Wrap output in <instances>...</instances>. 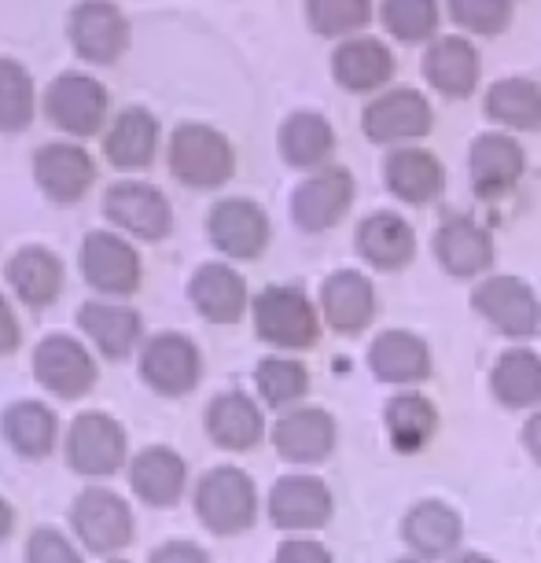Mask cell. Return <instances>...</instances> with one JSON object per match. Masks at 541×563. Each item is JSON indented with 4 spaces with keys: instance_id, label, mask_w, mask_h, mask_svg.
Wrapping results in <instances>:
<instances>
[{
    "instance_id": "8",
    "label": "cell",
    "mask_w": 541,
    "mask_h": 563,
    "mask_svg": "<svg viewBox=\"0 0 541 563\" xmlns=\"http://www.w3.org/2000/svg\"><path fill=\"white\" fill-rule=\"evenodd\" d=\"M103 214L141 240H163L169 225H174L166 196L155 185H144V180H119V185H111L108 196H103Z\"/></svg>"
},
{
    "instance_id": "28",
    "label": "cell",
    "mask_w": 541,
    "mask_h": 563,
    "mask_svg": "<svg viewBox=\"0 0 541 563\" xmlns=\"http://www.w3.org/2000/svg\"><path fill=\"white\" fill-rule=\"evenodd\" d=\"M8 284H12L15 295L26 306L41 310V306L59 299L63 265L48 247H23V251H15L12 262H8Z\"/></svg>"
},
{
    "instance_id": "16",
    "label": "cell",
    "mask_w": 541,
    "mask_h": 563,
    "mask_svg": "<svg viewBox=\"0 0 541 563\" xmlns=\"http://www.w3.org/2000/svg\"><path fill=\"white\" fill-rule=\"evenodd\" d=\"M34 177L48 199H56V203H74V199H81L89 192L97 169H92V158L85 147L48 144L34 155Z\"/></svg>"
},
{
    "instance_id": "35",
    "label": "cell",
    "mask_w": 541,
    "mask_h": 563,
    "mask_svg": "<svg viewBox=\"0 0 541 563\" xmlns=\"http://www.w3.org/2000/svg\"><path fill=\"white\" fill-rule=\"evenodd\" d=\"M56 434H59L56 412L41 406V401H19V406L4 412V439L23 456H34V461L48 456L52 445H56Z\"/></svg>"
},
{
    "instance_id": "22",
    "label": "cell",
    "mask_w": 541,
    "mask_h": 563,
    "mask_svg": "<svg viewBox=\"0 0 541 563\" xmlns=\"http://www.w3.org/2000/svg\"><path fill=\"white\" fill-rule=\"evenodd\" d=\"M192 306L207 321L214 324H232L243 317V306H247V284L236 269L229 265H203L192 276Z\"/></svg>"
},
{
    "instance_id": "34",
    "label": "cell",
    "mask_w": 541,
    "mask_h": 563,
    "mask_svg": "<svg viewBox=\"0 0 541 563\" xmlns=\"http://www.w3.org/2000/svg\"><path fill=\"white\" fill-rule=\"evenodd\" d=\"M494 395L508 409H527L541 401V357L534 350H508L494 365Z\"/></svg>"
},
{
    "instance_id": "38",
    "label": "cell",
    "mask_w": 541,
    "mask_h": 563,
    "mask_svg": "<svg viewBox=\"0 0 541 563\" xmlns=\"http://www.w3.org/2000/svg\"><path fill=\"white\" fill-rule=\"evenodd\" d=\"M387 431L390 442L398 445L401 453H417L431 442L434 428H439V412L428 398L420 395H401L387 406Z\"/></svg>"
},
{
    "instance_id": "17",
    "label": "cell",
    "mask_w": 541,
    "mask_h": 563,
    "mask_svg": "<svg viewBox=\"0 0 541 563\" xmlns=\"http://www.w3.org/2000/svg\"><path fill=\"white\" fill-rule=\"evenodd\" d=\"M273 445L295 464L324 461L335 445V420L324 409H291L273 428Z\"/></svg>"
},
{
    "instance_id": "50",
    "label": "cell",
    "mask_w": 541,
    "mask_h": 563,
    "mask_svg": "<svg viewBox=\"0 0 541 563\" xmlns=\"http://www.w3.org/2000/svg\"><path fill=\"white\" fill-rule=\"evenodd\" d=\"M453 563H490L486 556H479V552H464V556H457Z\"/></svg>"
},
{
    "instance_id": "42",
    "label": "cell",
    "mask_w": 541,
    "mask_h": 563,
    "mask_svg": "<svg viewBox=\"0 0 541 563\" xmlns=\"http://www.w3.org/2000/svg\"><path fill=\"white\" fill-rule=\"evenodd\" d=\"M384 23L401 41H420L439 23V8L434 0H384Z\"/></svg>"
},
{
    "instance_id": "48",
    "label": "cell",
    "mask_w": 541,
    "mask_h": 563,
    "mask_svg": "<svg viewBox=\"0 0 541 563\" xmlns=\"http://www.w3.org/2000/svg\"><path fill=\"white\" fill-rule=\"evenodd\" d=\"M523 442H527V453L541 464V412H538V417H530V420H527Z\"/></svg>"
},
{
    "instance_id": "44",
    "label": "cell",
    "mask_w": 541,
    "mask_h": 563,
    "mask_svg": "<svg viewBox=\"0 0 541 563\" xmlns=\"http://www.w3.org/2000/svg\"><path fill=\"white\" fill-rule=\"evenodd\" d=\"M26 560L30 563H81L78 549L63 534H56V530H37L26 545Z\"/></svg>"
},
{
    "instance_id": "1",
    "label": "cell",
    "mask_w": 541,
    "mask_h": 563,
    "mask_svg": "<svg viewBox=\"0 0 541 563\" xmlns=\"http://www.w3.org/2000/svg\"><path fill=\"white\" fill-rule=\"evenodd\" d=\"M236 155L232 144L210 125L188 122L177 125V133L169 136V169L177 180H185L188 188H218L232 177Z\"/></svg>"
},
{
    "instance_id": "12",
    "label": "cell",
    "mask_w": 541,
    "mask_h": 563,
    "mask_svg": "<svg viewBox=\"0 0 541 563\" xmlns=\"http://www.w3.org/2000/svg\"><path fill=\"white\" fill-rule=\"evenodd\" d=\"M81 273L103 295H130L141 284V258L114 232H89L81 243Z\"/></svg>"
},
{
    "instance_id": "37",
    "label": "cell",
    "mask_w": 541,
    "mask_h": 563,
    "mask_svg": "<svg viewBox=\"0 0 541 563\" xmlns=\"http://www.w3.org/2000/svg\"><path fill=\"white\" fill-rule=\"evenodd\" d=\"M486 111L494 122L512 125V130H538L541 125V89L527 78L497 81L486 92Z\"/></svg>"
},
{
    "instance_id": "9",
    "label": "cell",
    "mask_w": 541,
    "mask_h": 563,
    "mask_svg": "<svg viewBox=\"0 0 541 563\" xmlns=\"http://www.w3.org/2000/svg\"><path fill=\"white\" fill-rule=\"evenodd\" d=\"M472 306L505 335L523 339L538 332L541 306L534 299V291H530L519 276H490V280L475 288Z\"/></svg>"
},
{
    "instance_id": "14",
    "label": "cell",
    "mask_w": 541,
    "mask_h": 563,
    "mask_svg": "<svg viewBox=\"0 0 541 563\" xmlns=\"http://www.w3.org/2000/svg\"><path fill=\"white\" fill-rule=\"evenodd\" d=\"M350 199H354V180H350L346 169H317L313 177H306L299 188H295L291 199V214L306 232H324L328 225H335L339 218L346 214Z\"/></svg>"
},
{
    "instance_id": "30",
    "label": "cell",
    "mask_w": 541,
    "mask_h": 563,
    "mask_svg": "<svg viewBox=\"0 0 541 563\" xmlns=\"http://www.w3.org/2000/svg\"><path fill=\"white\" fill-rule=\"evenodd\" d=\"M78 324L108 357H125L141 339V313L130 310V306L85 302L78 310Z\"/></svg>"
},
{
    "instance_id": "11",
    "label": "cell",
    "mask_w": 541,
    "mask_h": 563,
    "mask_svg": "<svg viewBox=\"0 0 541 563\" xmlns=\"http://www.w3.org/2000/svg\"><path fill=\"white\" fill-rule=\"evenodd\" d=\"M70 45L89 63H114L130 45V23L108 0H85L70 12Z\"/></svg>"
},
{
    "instance_id": "47",
    "label": "cell",
    "mask_w": 541,
    "mask_h": 563,
    "mask_svg": "<svg viewBox=\"0 0 541 563\" xmlns=\"http://www.w3.org/2000/svg\"><path fill=\"white\" fill-rule=\"evenodd\" d=\"M15 346H19V321L8 299L0 295V354H12Z\"/></svg>"
},
{
    "instance_id": "4",
    "label": "cell",
    "mask_w": 541,
    "mask_h": 563,
    "mask_svg": "<svg viewBox=\"0 0 541 563\" xmlns=\"http://www.w3.org/2000/svg\"><path fill=\"white\" fill-rule=\"evenodd\" d=\"M74 534L89 552H119L130 545L133 538V512L119 494L111 490H85L70 508Z\"/></svg>"
},
{
    "instance_id": "5",
    "label": "cell",
    "mask_w": 541,
    "mask_h": 563,
    "mask_svg": "<svg viewBox=\"0 0 541 563\" xmlns=\"http://www.w3.org/2000/svg\"><path fill=\"white\" fill-rule=\"evenodd\" d=\"M48 119L70 136H92L108 119V89L89 74H63L45 92Z\"/></svg>"
},
{
    "instance_id": "10",
    "label": "cell",
    "mask_w": 541,
    "mask_h": 563,
    "mask_svg": "<svg viewBox=\"0 0 541 563\" xmlns=\"http://www.w3.org/2000/svg\"><path fill=\"white\" fill-rule=\"evenodd\" d=\"M34 376L56 398H81L97 384V365L81 343L67 335H48L34 354Z\"/></svg>"
},
{
    "instance_id": "40",
    "label": "cell",
    "mask_w": 541,
    "mask_h": 563,
    "mask_svg": "<svg viewBox=\"0 0 541 563\" xmlns=\"http://www.w3.org/2000/svg\"><path fill=\"white\" fill-rule=\"evenodd\" d=\"M254 384H258V395L269 406H291L310 390V376L291 357H265L258 372H254Z\"/></svg>"
},
{
    "instance_id": "33",
    "label": "cell",
    "mask_w": 541,
    "mask_h": 563,
    "mask_svg": "<svg viewBox=\"0 0 541 563\" xmlns=\"http://www.w3.org/2000/svg\"><path fill=\"white\" fill-rule=\"evenodd\" d=\"M390 74H395V59H390V52L373 37H354L335 52V78L343 89H354V92L376 89Z\"/></svg>"
},
{
    "instance_id": "46",
    "label": "cell",
    "mask_w": 541,
    "mask_h": 563,
    "mask_svg": "<svg viewBox=\"0 0 541 563\" xmlns=\"http://www.w3.org/2000/svg\"><path fill=\"white\" fill-rule=\"evenodd\" d=\"M152 563H210L207 552L192 545V541H169V545L155 549Z\"/></svg>"
},
{
    "instance_id": "3",
    "label": "cell",
    "mask_w": 541,
    "mask_h": 563,
    "mask_svg": "<svg viewBox=\"0 0 541 563\" xmlns=\"http://www.w3.org/2000/svg\"><path fill=\"white\" fill-rule=\"evenodd\" d=\"M254 332L284 350L317 343V310L299 288H265L254 299Z\"/></svg>"
},
{
    "instance_id": "52",
    "label": "cell",
    "mask_w": 541,
    "mask_h": 563,
    "mask_svg": "<svg viewBox=\"0 0 541 563\" xmlns=\"http://www.w3.org/2000/svg\"><path fill=\"white\" fill-rule=\"evenodd\" d=\"M108 563H125V560H108Z\"/></svg>"
},
{
    "instance_id": "24",
    "label": "cell",
    "mask_w": 541,
    "mask_h": 563,
    "mask_svg": "<svg viewBox=\"0 0 541 563\" xmlns=\"http://www.w3.org/2000/svg\"><path fill=\"white\" fill-rule=\"evenodd\" d=\"M368 368L384 384H417V379H428L431 354L423 339L412 332H384L368 350Z\"/></svg>"
},
{
    "instance_id": "7",
    "label": "cell",
    "mask_w": 541,
    "mask_h": 563,
    "mask_svg": "<svg viewBox=\"0 0 541 563\" xmlns=\"http://www.w3.org/2000/svg\"><path fill=\"white\" fill-rule=\"evenodd\" d=\"M67 456L81 475H111L125 461V431L108 412H81L70 423Z\"/></svg>"
},
{
    "instance_id": "15",
    "label": "cell",
    "mask_w": 541,
    "mask_h": 563,
    "mask_svg": "<svg viewBox=\"0 0 541 563\" xmlns=\"http://www.w3.org/2000/svg\"><path fill=\"white\" fill-rule=\"evenodd\" d=\"M269 519L284 530H317L332 519V494L313 475H284L269 494Z\"/></svg>"
},
{
    "instance_id": "43",
    "label": "cell",
    "mask_w": 541,
    "mask_h": 563,
    "mask_svg": "<svg viewBox=\"0 0 541 563\" xmlns=\"http://www.w3.org/2000/svg\"><path fill=\"white\" fill-rule=\"evenodd\" d=\"M450 12L464 30L497 34L512 15V0H450Z\"/></svg>"
},
{
    "instance_id": "13",
    "label": "cell",
    "mask_w": 541,
    "mask_h": 563,
    "mask_svg": "<svg viewBox=\"0 0 541 563\" xmlns=\"http://www.w3.org/2000/svg\"><path fill=\"white\" fill-rule=\"evenodd\" d=\"M210 240L229 258H258L269 243V218L251 199H221L207 218Z\"/></svg>"
},
{
    "instance_id": "31",
    "label": "cell",
    "mask_w": 541,
    "mask_h": 563,
    "mask_svg": "<svg viewBox=\"0 0 541 563\" xmlns=\"http://www.w3.org/2000/svg\"><path fill=\"white\" fill-rule=\"evenodd\" d=\"M428 81L445 97H468L479 81V56L464 37H442L428 52Z\"/></svg>"
},
{
    "instance_id": "39",
    "label": "cell",
    "mask_w": 541,
    "mask_h": 563,
    "mask_svg": "<svg viewBox=\"0 0 541 563\" xmlns=\"http://www.w3.org/2000/svg\"><path fill=\"white\" fill-rule=\"evenodd\" d=\"M34 119V81L15 59H0V133H19Z\"/></svg>"
},
{
    "instance_id": "18",
    "label": "cell",
    "mask_w": 541,
    "mask_h": 563,
    "mask_svg": "<svg viewBox=\"0 0 541 563\" xmlns=\"http://www.w3.org/2000/svg\"><path fill=\"white\" fill-rule=\"evenodd\" d=\"M431 130V108L420 92L395 89L379 97L373 108L365 111V133L379 144L390 141H417Z\"/></svg>"
},
{
    "instance_id": "29",
    "label": "cell",
    "mask_w": 541,
    "mask_h": 563,
    "mask_svg": "<svg viewBox=\"0 0 541 563\" xmlns=\"http://www.w3.org/2000/svg\"><path fill=\"white\" fill-rule=\"evenodd\" d=\"M155 147H158V122L141 108L122 111L108 130V136H103V155L119 169L147 166L155 158Z\"/></svg>"
},
{
    "instance_id": "27",
    "label": "cell",
    "mask_w": 541,
    "mask_h": 563,
    "mask_svg": "<svg viewBox=\"0 0 541 563\" xmlns=\"http://www.w3.org/2000/svg\"><path fill=\"white\" fill-rule=\"evenodd\" d=\"M185 461L166 450V445H152V450H144L141 456L133 461V472H130V483L133 490L141 494V501L155 505V508H166L174 505L180 494H185Z\"/></svg>"
},
{
    "instance_id": "26",
    "label": "cell",
    "mask_w": 541,
    "mask_h": 563,
    "mask_svg": "<svg viewBox=\"0 0 541 563\" xmlns=\"http://www.w3.org/2000/svg\"><path fill=\"white\" fill-rule=\"evenodd\" d=\"M401 534H406L409 549L417 552V556L442 560V556H450L461 541V516L442 501H420L406 516Z\"/></svg>"
},
{
    "instance_id": "19",
    "label": "cell",
    "mask_w": 541,
    "mask_h": 563,
    "mask_svg": "<svg viewBox=\"0 0 541 563\" xmlns=\"http://www.w3.org/2000/svg\"><path fill=\"white\" fill-rule=\"evenodd\" d=\"M321 310H324V321L332 324L335 332H361L376 313V291H373V284L354 269L332 273L321 288Z\"/></svg>"
},
{
    "instance_id": "32",
    "label": "cell",
    "mask_w": 541,
    "mask_h": 563,
    "mask_svg": "<svg viewBox=\"0 0 541 563\" xmlns=\"http://www.w3.org/2000/svg\"><path fill=\"white\" fill-rule=\"evenodd\" d=\"M387 188L406 203H431L442 192V166L423 147H401L387 158Z\"/></svg>"
},
{
    "instance_id": "2",
    "label": "cell",
    "mask_w": 541,
    "mask_h": 563,
    "mask_svg": "<svg viewBox=\"0 0 541 563\" xmlns=\"http://www.w3.org/2000/svg\"><path fill=\"white\" fill-rule=\"evenodd\" d=\"M258 497L254 483L240 467H214L199 479L196 490V516L214 530V534H240L254 523Z\"/></svg>"
},
{
    "instance_id": "41",
    "label": "cell",
    "mask_w": 541,
    "mask_h": 563,
    "mask_svg": "<svg viewBox=\"0 0 541 563\" xmlns=\"http://www.w3.org/2000/svg\"><path fill=\"white\" fill-rule=\"evenodd\" d=\"M368 0H306V15L317 34L339 37L368 23Z\"/></svg>"
},
{
    "instance_id": "21",
    "label": "cell",
    "mask_w": 541,
    "mask_h": 563,
    "mask_svg": "<svg viewBox=\"0 0 541 563\" xmlns=\"http://www.w3.org/2000/svg\"><path fill=\"white\" fill-rule=\"evenodd\" d=\"M357 251H361V258H365L368 265L390 273V269H401V265L412 262L417 240H412V229L398 214L379 210V214H368L365 221H361Z\"/></svg>"
},
{
    "instance_id": "45",
    "label": "cell",
    "mask_w": 541,
    "mask_h": 563,
    "mask_svg": "<svg viewBox=\"0 0 541 563\" xmlns=\"http://www.w3.org/2000/svg\"><path fill=\"white\" fill-rule=\"evenodd\" d=\"M277 563H332V552L317 545V541L291 538L277 549Z\"/></svg>"
},
{
    "instance_id": "20",
    "label": "cell",
    "mask_w": 541,
    "mask_h": 563,
    "mask_svg": "<svg viewBox=\"0 0 541 563\" xmlns=\"http://www.w3.org/2000/svg\"><path fill=\"white\" fill-rule=\"evenodd\" d=\"M434 254H439L442 269L453 276H475L494 262L490 236L468 218H445L439 236H434Z\"/></svg>"
},
{
    "instance_id": "36",
    "label": "cell",
    "mask_w": 541,
    "mask_h": 563,
    "mask_svg": "<svg viewBox=\"0 0 541 563\" xmlns=\"http://www.w3.org/2000/svg\"><path fill=\"white\" fill-rule=\"evenodd\" d=\"M332 144H335L332 125H328L321 114L299 111L280 125V152L291 166H302V169L321 166L324 158L332 155Z\"/></svg>"
},
{
    "instance_id": "25",
    "label": "cell",
    "mask_w": 541,
    "mask_h": 563,
    "mask_svg": "<svg viewBox=\"0 0 541 563\" xmlns=\"http://www.w3.org/2000/svg\"><path fill=\"white\" fill-rule=\"evenodd\" d=\"M207 431L221 450H254L265 434L262 409L247 395H221L207 409Z\"/></svg>"
},
{
    "instance_id": "6",
    "label": "cell",
    "mask_w": 541,
    "mask_h": 563,
    "mask_svg": "<svg viewBox=\"0 0 541 563\" xmlns=\"http://www.w3.org/2000/svg\"><path fill=\"white\" fill-rule=\"evenodd\" d=\"M199 372H203V361H199V350L188 335L163 332L144 346L141 376L158 395H166V398L188 395V390L199 384Z\"/></svg>"
},
{
    "instance_id": "49",
    "label": "cell",
    "mask_w": 541,
    "mask_h": 563,
    "mask_svg": "<svg viewBox=\"0 0 541 563\" xmlns=\"http://www.w3.org/2000/svg\"><path fill=\"white\" fill-rule=\"evenodd\" d=\"M12 527H15V512H12V505H8L4 497H0V541L12 534Z\"/></svg>"
},
{
    "instance_id": "51",
    "label": "cell",
    "mask_w": 541,
    "mask_h": 563,
    "mask_svg": "<svg viewBox=\"0 0 541 563\" xmlns=\"http://www.w3.org/2000/svg\"><path fill=\"white\" fill-rule=\"evenodd\" d=\"M398 563H420V560H398Z\"/></svg>"
},
{
    "instance_id": "23",
    "label": "cell",
    "mask_w": 541,
    "mask_h": 563,
    "mask_svg": "<svg viewBox=\"0 0 541 563\" xmlns=\"http://www.w3.org/2000/svg\"><path fill=\"white\" fill-rule=\"evenodd\" d=\"M523 177V147L501 133H486L472 147V180L479 196H501Z\"/></svg>"
}]
</instances>
